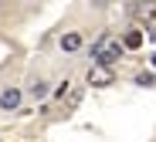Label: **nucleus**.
<instances>
[{
    "mask_svg": "<svg viewBox=\"0 0 156 142\" xmlns=\"http://www.w3.org/2000/svg\"><path fill=\"white\" fill-rule=\"evenodd\" d=\"M126 14H129V17H143V20H153V17H156V4H149V7L129 4V7H126Z\"/></svg>",
    "mask_w": 156,
    "mask_h": 142,
    "instance_id": "obj_5",
    "label": "nucleus"
},
{
    "mask_svg": "<svg viewBox=\"0 0 156 142\" xmlns=\"http://www.w3.org/2000/svg\"><path fill=\"white\" fill-rule=\"evenodd\" d=\"M139 44H143V31H139V27H129V31H126V37H122V47L136 51Z\"/></svg>",
    "mask_w": 156,
    "mask_h": 142,
    "instance_id": "obj_6",
    "label": "nucleus"
},
{
    "mask_svg": "<svg viewBox=\"0 0 156 142\" xmlns=\"http://www.w3.org/2000/svg\"><path fill=\"white\" fill-rule=\"evenodd\" d=\"M27 92H31L34 98H48V92H51V88H48V81H44V78H34Z\"/></svg>",
    "mask_w": 156,
    "mask_h": 142,
    "instance_id": "obj_7",
    "label": "nucleus"
},
{
    "mask_svg": "<svg viewBox=\"0 0 156 142\" xmlns=\"http://www.w3.org/2000/svg\"><path fill=\"white\" fill-rule=\"evenodd\" d=\"M139 88H153L156 85V71H136V78H133Z\"/></svg>",
    "mask_w": 156,
    "mask_h": 142,
    "instance_id": "obj_8",
    "label": "nucleus"
},
{
    "mask_svg": "<svg viewBox=\"0 0 156 142\" xmlns=\"http://www.w3.org/2000/svg\"><path fill=\"white\" fill-rule=\"evenodd\" d=\"M68 92H71V81L65 78V81L58 85V88H55V98H61V102H65V95H68Z\"/></svg>",
    "mask_w": 156,
    "mask_h": 142,
    "instance_id": "obj_9",
    "label": "nucleus"
},
{
    "mask_svg": "<svg viewBox=\"0 0 156 142\" xmlns=\"http://www.w3.org/2000/svg\"><path fill=\"white\" fill-rule=\"evenodd\" d=\"M88 54H92V64H102V68H112L115 61H122V54H126V47H122V41L112 34V31H102L95 41H92V47H88Z\"/></svg>",
    "mask_w": 156,
    "mask_h": 142,
    "instance_id": "obj_1",
    "label": "nucleus"
},
{
    "mask_svg": "<svg viewBox=\"0 0 156 142\" xmlns=\"http://www.w3.org/2000/svg\"><path fill=\"white\" fill-rule=\"evenodd\" d=\"M85 81L92 85V88H109V85H115V71L112 68H102V64H92L85 71Z\"/></svg>",
    "mask_w": 156,
    "mask_h": 142,
    "instance_id": "obj_2",
    "label": "nucleus"
},
{
    "mask_svg": "<svg viewBox=\"0 0 156 142\" xmlns=\"http://www.w3.org/2000/svg\"><path fill=\"white\" fill-rule=\"evenodd\" d=\"M20 102H24V92L17 88V85H7V88L0 92V112H7V115L20 108Z\"/></svg>",
    "mask_w": 156,
    "mask_h": 142,
    "instance_id": "obj_3",
    "label": "nucleus"
},
{
    "mask_svg": "<svg viewBox=\"0 0 156 142\" xmlns=\"http://www.w3.org/2000/svg\"><path fill=\"white\" fill-rule=\"evenodd\" d=\"M78 98H82V92H71V95H68V108H75V105H78Z\"/></svg>",
    "mask_w": 156,
    "mask_h": 142,
    "instance_id": "obj_10",
    "label": "nucleus"
},
{
    "mask_svg": "<svg viewBox=\"0 0 156 142\" xmlns=\"http://www.w3.org/2000/svg\"><path fill=\"white\" fill-rule=\"evenodd\" d=\"M82 34H78V31H65L61 37H58V47L65 51V54H75V51H82Z\"/></svg>",
    "mask_w": 156,
    "mask_h": 142,
    "instance_id": "obj_4",
    "label": "nucleus"
},
{
    "mask_svg": "<svg viewBox=\"0 0 156 142\" xmlns=\"http://www.w3.org/2000/svg\"><path fill=\"white\" fill-rule=\"evenodd\" d=\"M149 64H153V71H156V51H153V54H149Z\"/></svg>",
    "mask_w": 156,
    "mask_h": 142,
    "instance_id": "obj_11",
    "label": "nucleus"
}]
</instances>
